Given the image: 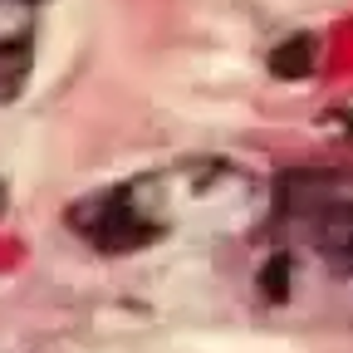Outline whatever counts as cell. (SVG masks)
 <instances>
[{
  "mask_svg": "<svg viewBox=\"0 0 353 353\" xmlns=\"http://www.w3.org/2000/svg\"><path fill=\"white\" fill-rule=\"evenodd\" d=\"M280 221L334 275H353V172H290L280 182Z\"/></svg>",
  "mask_w": 353,
  "mask_h": 353,
  "instance_id": "6da1fadb",
  "label": "cell"
},
{
  "mask_svg": "<svg viewBox=\"0 0 353 353\" xmlns=\"http://www.w3.org/2000/svg\"><path fill=\"white\" fill-rule=\"evenodd\" d=\"M162 182L143 176V182H123V187H103L94 196H83L69 206V231H79L94 250L103 255H128L143 250L162 236Z\"/></svg>",
  "mask_w": 353,
  "mask_h": 353,
  "instance_id": "7a4b0ae2",
  "label": "cell"
},
{
  "mask_svg": "<svg viewBox=\"0 0 353 353\" xmlns=\"http://www.w3.org/2000/svg\"><path fill=\"white\" fill-rule=\"evenodd\" d=\"M25 74H30V44L25 39H0V103H10L20 94Z\"/></svg>",
  "mask_w": 353,
  "mask_h": 353,
  "instance_id": "3957f363",
  "label": "cell"
},
{
  "mask_svg": "<svg viewBox=\"0 0 353 353\" xmlns=\"http://www.w3.org/2000/svg\"><path fill=\"white\" fill-rule=\"evenodd\" d=\"M314 54H319V44L309 39V34H294V39H285L280 50L270 54V69L280 79H304L309 69H314Z\"/></svg>",
  "mask_w": 353,
  "mask_h": 353,
  "instance_id": "277c9868",
  "label": "cell"
}]
</instances>
